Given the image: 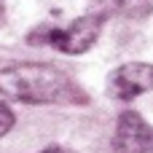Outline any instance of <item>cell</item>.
<instances>
[{
    "label": "cell",
    "instance_id": "cell-4",
    "mask_svg": "<svg viewBox=\"0 0 153 153\" xmlns=\"http://www.w3.org/2000/svg\"><path fill=\"white\" fill-rule=\"evenodd\" d=\"M151 89H153V65H148V62L121 65L110 75V94L118 100H132Z\"/></svg>",
    "mask_w": 153,
    "mask_h": 153
},
{
    "label": "cell",
    "instance_id": "cell-2",
    "mask_svg": "<svg viewBox=\"0 0 153 153\" xmlns=\"http://www.w3.org/2000/svg\"><path fill=\"white\" fill-rule=\"evenodd\" d=\"M100 30H102V16L86 13L65 30H40V32L30 35V40L32 43H48L62 54H83L97 43Z\"/></svg>",
    "mask_w": 153,
    "mask_h": 153
},
{
    "label": "cell",
    "instance_id": "cell-1",
    "mask_svg": "<svg viewBox=\"0 0 153 153\" xmlns=\"http://www.w3.org/2000/svg\"><path fill=\"white\" fill-rule=\"evenodd\" d=\"M70 78L51 67L38 62H24L0 70V97L27 102V105H46V102H62L73 94Z\"/></svg>",
    "mask_w": 153,
    "mask_h": 153
},
{
    "label": "cell",
    "instance_id": "cell-5",
    "mask_svg": "<svg viewBox=\"0 0 153 153\" xmlns=\"http://www.w3.org/2000/svg\"><path fill=\"white\" fill-rule=\"evenodd\" d=\"M118 11L129 19H143L153 11V0H124Z\"/></svg>",
    "mask_w": 153,
    "mask_h": 153
},
{
    "label": "cell",
    "instance_id": "cell-3",
    "mask_svg": "<svg viewBox=\"0 0 153 153\" xmlns=\"http://www.w3.org/2000/svg\"><path fill=\"white\" fill-rule=\"evenodd\" d=\"M113 151L116 153H151L153 151V129L145 118L134 110H124L116 134H113Z\"/></svg>",
    "mask_w": 153,
    "mask_h": 153
},
{
    "label": "cell",
    "instance_id": "cell-6",
    "mask_svg": "<svg viewBox=\"0 0 153 153\" xmlns=\"http://www.w3.org/2000/svg\"><path fill=\"white\" fill-rule=\"evenodd\" d=\"M121 3L124 0H91V5H94V13L97 16H108V13H113V11H118L121 8Z\"/></svg>",
    "mask_w": 153,
    "mask_h": 153
},
{
    "label": "cell",
    "instance_id": "cell-8",
    "mask_svg": "<svg viewBox=\"0 0 153 153\" xmlns=\"http://www.w3.org/2000/svg\"><path fill=\"white\" fill-rule=\"evenodd\" d=\"M40 153H73V151H67V148H46V151H40Z\"/></svg>",
    "mask_w": 153,
    "mask_h": 153
},
{
    "label": "cell",
    "instance_id": "cell-7",
    "mask_svg": "<svg viewBox=\"0 0 153 153\" xmlns=\"http://www.w3.org/2000/svg\"><path fill=\"white\" fill-rule=\"evenodd\" d=\"M11 126H13V113L8 110V105H3V102H0V137H3V134H8V132H11Z\"/></svg>",
    "mask_w": 153,
    "mask_h": 153
}]
</instances>
